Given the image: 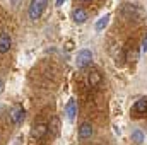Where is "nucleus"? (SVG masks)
Wrapping results in <instances>:
<instances>
[{"label": "nucleus", "instance_id": "obj_1", "mask_svg": "<svg viewBox=\"0 0 147 145\" xmlns=\"http://www.w3.org/2000/svg\"><path fill=\"white\" fill-rule=\"evenodd\" d=\"M46 5H48V0H31V5L28 9V15L31 21H36L43 15V12L46 10Z\"/></svg>", "mask_w": 147, "mask_h": 145}, {"label": "nucleus", "instance_id": "obj_2", "mask_svg": "<svg viewBox=\"0 0 147 145\" xmlns=\"http://www.w3.org/2000/svg\"><path fill=\"white\" fill-rule=\"evenodd\" d=\"M92 62V53L89 50H80L77 53V60H75V65L77 68H87Z\"/></svg>", "mask_w": 147, "mask_h": 145}, {"label": "nucleus", "instance_id": "obj_3", "mask_svg": "<svg viewBox=\"0 0 147 145\" xmlns=\"http://www.w3.org/2000/svg\"><path fill=\"white\" fill-rule=\"evenodd\" d=\"M9 118H10V121H12L14 125H21V123L24 121V118H26V109L22 108L21 104H16V106L12 108V111H10Z\"/></svg>", "mask_w": 147, "mask_h": 145}, {"label": "nucleus", "instance_id": "obj_4", "mask_svg": "<svg viewBox=\"0 0 147 145\" xmlns=\"http://www.w3.org/2000/svg\"><path fill=\"white\" fill-rule=\"evenodd\" d=\"M48 125L46 123H38L33 126V130H31V137L33 138H36V140H43L45 137H46V133H48Z\"/></svg>", "mask_w": 147, "mask_h": 145}, {"label": "nucleus", "instance_id": "obj_5", "mask_svg": "<svg viewBox=\"0 0 147 145\" xmlns=\"http://www.w3.org/2000/svg\"><path fill=\"white\" fill-rule=\"evenodd\" d=\"M92 133H94V130H92V125H91L89 121L80 123V126H79V138H80V140H87V138H91Z\"/></svg>", "mask_w": 147, "mask_h": 145}, {"label": "nucleus", "instance_id": "obj_6", "mask_svg": "<svg viewBox=\"0 0 147 145\" xmlns=\"http://www.w3.org/2000/svg\"><path fill=\"white\" fill-rule=\"evenodd\" d=\"M12 48V38L9 33H0V55L9 53Z\"/></svg>", "mask_w": 147, "mask_h": 145}, {"label": "nucleus", "instance_id": "obj_7", "mask_svg": "<svg viewBox=\"0 0 147 145\" xmlns=\"http://www.w3.org/2000/svg\"><path fill=\"white\" fill-rule=\"evenodd\" d=\"M132 113H134L135 116H144L147 113V97H140V99L134 104Z\"/></svg>", "mask_w": 147, "mask_h": 145}, {"label": "nucleus", "instance_id": "obj_8", "mask_svg": "<svg viewBox=\"0 0 147 145\" xmlns=\"http://www.w3.org/2000/svg\"><path fill=\"white\" fill-rule=\"evenodd\" d=\"M72 17H74V21H75V24H84L87 21V12L84 9H80V7H77V9H74Z\"/></svg>", "mask_w": 147, "mask_h": 145}, {"label": "nucleus", "instance_id": "obj_9", "mask_svg": "<svg viewBox=\"0 0 147 145\" xmlns=\"http://www.w3.org/2000/svg\"><path fill=\"white\" fill-rule=\"evenodd\" d=\"M87 82H89L91 87H98L103 82V77H101V73L98 72V70H91L89 75H87Z\"/></svg>", "mask_w": 147, "mask_h": 145}, {"label": "nucleus", "instance_id": "obj_10", "mask_svg": "<svg viewBox=\"0 0 147 145\" xmlns=\"http://www.w3.org/2000/svg\"><path fill=\"white\" fill-rule=\"evenodd\" d=\"M77 109H79L77 101H75V99H70V101L67 103V108H65V111H67V118H69L70 121H74V118H75V114H77Z\"/></svg>", "mask_w": 147, "mask_h": 145}, {"label": "nucleus", "instance_id": "obj_11", "mask_svg": "<svg viewBox=\"0 0 147 145\" xmlns=\"http://www.w3.org/2000/svg\"><path fill=\"white\" fill-rule=\"evenodd\" d=\"M132 142L135 145H140L144 142V133H142L140 130H134V132H132Z\"/></svg>", "mask_w": 147, "mask_h": 145}, {"label": "nucleus", "instance_id": "obj_12", "mask_svg": "<svg viewBox=\"0 0 147 145\" xmlns=\"http://www.w3.org/2000/svg\"><path fill=\"white\" fill-rule=\"evenodd\" d=\"M108 22H110V15L106 14V15H103V17L96 22V31H103V29L108 26Z\"/></svg>", "mask_w": 147, "mask_h": 145}, {"label": "nucleus", "instance_id": "obj_13", "mask_svg": "<svg viewBox=\"0 0 147 145\" xmlns=\"http://www.w3.org/2000/svg\"><path fill=\"white\" fill-rule=\"evenodd\" d=\"M137 58H139V51H135V50L132 48V50L128 51V55H127V60H130V62H135Z\"/></svg>", "mask_w": 147, "mask_h": 145}, {"label": "nucleus", "instance_id": "obj_14", "mask_svg": "<svg viewBox=\"0 0 147 145\" xmlns=\"http://www.w3.org/2000/svg\"><path fill=\"white\" fill-rule=\"evenodd\" d=\"M147 51V36L142 39V48H140V53H146Z\"/></svg>", "mask_w": 147, "mask_h": 145}, {"label": "nucleus", "instance_id": "obj_15", "mask_svg": "<svg viewBox=\"0 0 147 145\" xmlns=\"http://www.w3.org/2000/svg\"><path fill=\"white\" fill-rule=\"evenodd\" d=\"M3 87H5V84H3V80H2V79H0V94H2V92H3Z\"/></svg>", "mask_w": 147, "mask_h": 145}, {"label": "nucleus", "instance_id": "obj_16", "mask_svg": "<svg viewBox=\"0 0 147 145\" xmlns=\"http://www.w3.org/2000/svg\"><path fill=\"white\" fill-rule=\"evenodd\" d=\"M65 2H67V0H57V7H60V5L65 3Z\"/></svg>", "mask_w": 147, "mask_h": 145}, {"label": "nucleus", "instance_id": "obj_17", "mask_svg": "<svg viewBox=\"0 0 147 145\" xmlns=\"http://www.w3.org/2000/svg\"><path fill=\"white\" fill-rule=\"evenodd\" d=\"M82 2H89V0H82Z\"/></svg>", "mask_w": 147, "mask_h": 145}]
</instances>
